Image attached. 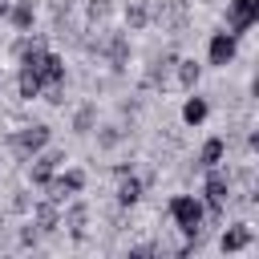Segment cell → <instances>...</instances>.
<instances>
[{
	"label": "cell",
	"instance_id": "9",
	"mask_svg": "<svg viewBox=\"0 0 259 259\" xmlns=\"http://www.w3.org/2000/svg\"><path fill=\"white\" fill-rule=\"evenodd\" d=\"M202 117H206V101H202V97H190V101L182 105V121H186V125H198Z\"/></svg>",
	"mask_w": 259,
	"mask_h": 259
},
{
	"label": "cell",
	"instance_id": "13",
	"mask_svg": "<svg viewBox=\"0 0 259 259\" xmlns=\"http://www.w3.org/2000/svg\"><path fill=\"white\" fill-rule=\"evenodd\" d=\"M65 223H69V231H73V235L81 239V235H85V206H69Z\"/></svg>",
	"mask_w": 259,
	"mask_h": 259
},
{
	"label": "cell",
	"instance_id": "20",
	"mask_svg": "<svg viewBox=\"0 0 259 259\" xmlns=\"http://www.w3.org/2000/svg\"><path fill=\"white\" fill-rule=\"evenodd\" d=\"M4 12H8V0H0V16H4Z\"/></svg>",
	"mask_w": 259,
	"mask_h": 259
},
{
	"label": "cell",
	"instance_id": "16",
	"mask_svg": "<svg viewBox=\"0 0 259 259\" xmlns=\"http://www.w3.org/2000/svg\"><path fill=\"white\" fill-rule=\"evenodd\" d=\"M178 81L190 89V85L198 81V65H194V61H178Z\"/></svg>",
	"mask_w": 259,
	"mask_h": 259
},
{
	"label": "cell",
	"instance_id": "15",
	"mask_svg": "<svg viewBox=\"0 0 259 259\" xmlns=\"http://www.w3.org/2000/svg\"><path fill=\"white\" fill-rule=\"evenodd\" d=\"M12 12V24L16 28H28L32 24V4H16V8H8Z\"/></svg>",
	"mask_w": 259,
	"mask_h": 259
},
{
	"label": "cell",
	"instance_id": "8",
	"mask_svg": "<svg viewBox=\"0 0 259 259\" xmlns=\"http://www.w3.org/2000/svg\"><path fill=\"white\" fill-rule=\"evenodd\" d=\"M138 198H142V182H138V178H121V186H117V202H121V206H134Z\"/></svg>",
	"mask_w": 259,
	"mask_h": 259
},
{
	"label": "cell",
	"instance_id": "11",
	"mask_svg": "<svg viewBox=\"0 0 259 259\" xmlns=\"http://www.w3.org/2000/svg\"><path fill=\"white\" fill-rule=\"evenodd\" d=\"M247 243H251V231H247V227H235V231L223 235V251H243Z\"/></svg>",
	"mask_w": 259,
	"mask_h": 259
},
{
	"label": "cell",
	"instance_id": "10",
	"mask_svg": "<svg viewBox=\"0 0 259 259\" xmlns=\"http://www.w3.org/2000/svg\"><path fill=\"white\" fill-rule=\"evenodd\" d=\"M219 158H223V142H219V138H210V142L202 146V154H198V166L214 170V166H219Z\"/></svg>",
	"mask_w": 259,
	"mask_h": 259
},
{
	"label": "cell",
	"instance_id": "7",
	"mask_svg": "<svg viewBox=\"0 0 259 259\" xmlns=\"http://www.w3.org/2000/svg\"><path fill=\"white\" fill-rule=\"evenodd\" d=\"M57 162H61V154H45V158H36V166H32V182H36V186H45V182L53 178Z\"/></svg>",
	"mask_w": 259,
	"mask_h": 259
},
{
	"label": "cell",
	"instance_id": "3",
	"mask_svg": "<svg viewBox=\"0 0 259 259\" xmlns=\"http://www.w3.org/2000/svg\"><path fill=\"white\" fill-rule=\"evenodd\" d=\"M45 186H49V190H53V198H65V194H77V190H81V186H85V174H81V170H65V174H61V178H57V182H53V178H49V182H45Z\"/></svg>",
	"mask_w": 259,
	"mask_h": 259
},
{
	"label": "cell",
	"instance_id": "12",
	"mask_svg": "<svg viewBox=\"0 0 259 259\" xmlns=\"http://www.w3.org/2000/svg\"><path fill=\"white\" fill-rule=\"evenodd\" d=\"M105 53H109V61H113V69H121V65H125V57H130V45H125V36H113Z\"/></svg>",
	"mask_w": 259,
	"mask_h": 259
},
{
	"label": "cell",
	"instance_id": "17",
	"mask_svg": "<svg viewBox=\"0 0 259 259\" xmlns=\"http://www.w3.org/2000/svg\"><path fill=\"white\" fill-rule=\"evenodd\" d=\"M125 20H130L134 28H142V24H146V8H142L138 0H130V8H125Z\"/></svg>",
	"mask_w": 259,
	"mask_h": 259
},
{
	"label": "cell",
	"instance_id": "14",
	"mask_svg": "<svg viewBox=\"0 0 259 259\" xmlns=\"http://www.w3.org/2000/svg\"><path fill=\"white\" fill-rule=\"evenodd\" d=\"M36 223H40V231H53V227H57V206H53V202L36 206Z\"/></svg>",
	"mask_w": 259,
	"mask_h": 259
},
{
	"label": "cell",
	"instance_id": "4",
	"mask_svg": "<svg viewBox=\"0 0 259 259\" xmlns=\"http://www.w3.org/2000/svg\"><path fill=\"white\" fill-rule=\"evenodd\" d=\"M255 8H259V0H235V4H231V12H227L231 28H235V32L251 28V20H255Z\"/></svg>",
	"mask_w": 259,
	"mask_h": 259
},
{
	"label": "cell",
	"instance_id": "18",
	"mask_svg": "<svg viewBox=\"0 0 259 259\" xmlns=\"http://www.w3.org/2000/svg\"><path fill=\"white\" fill-rule=\"evenodd\" d=\"M73 125H77V134H89V125H93V109H81Z\"/></svg>",
	"mask_w": 259,
	"mask_h": 259
},
{
	"label": "cell",
	"instance_id": "19",
	"mask_svg": "<svg viewBox=\"0 0 259 259\" xmlns=\"http://www.w3.org/2000/svg\"><path fill=\"white\" fill-rule=\"evenodd\" d=\"M20 243H24V247H32V243H36V231H32V227H28V231H20Z\"/></svg>",
	"mask_w": 259,
	"mask_h": 259
},
{
	"label": "cell",
	"instance_id": "2",
	"mask_svg": "<svg viewBox=\"0 0 259 259\" xmlns=\"http://www.w3.org/2000/svg\"><path fill=\"white\" fill-rule=\"evenodd\" d=\"M12 142H16L20 154H36V150H45V142H49V125H24Z\"/></svg>",
	"mask_w": 259,
	"mask_h": 259
},
{
	"label": "cell",
	"instance_id": "6",
	"mask_svg": "<svg viewBox=\"0 0 259 259\" xmlns=\"http://www.w3.org/2000/svg\"><path fill=\"white\" fill-rule=\"evenodd\" d=\"M206 202H210V219H219V206L227 202V178L223 174H210L206 178Z\"/></svg>",
	"mask_w": 259,
	"mask_h": 259
},
{
	"label": "cell",
	"instance_id": "5",
	"mask_svg": "<svg viewBox=\"0 0 259 259\" xmlns=\"http://www.w3.org/2000/svg\"><path fill=\"white\" fill-rule=\"evenodd\" d=\"M235 57V32H214L210 40V65H227Z\"/></svg>",
	"mask_w": 259,
	"mask_h": 259
},
{
	"label": "cell",
	"instance_id": "1",
	"mask_svg": "<svg viewBox=\"0 0 259 259\" xmlns=\"http://www.w3.org/2000/svg\"><path fill=\"white\" fill-rule=\"evenodd\" d=\"M170 219L178 223V231L194 235L202 227V202L194 194H178V198H170Z\"/></svg>",
	"mask_w": 259,
	"mask_h": 259
}]
</instances>
